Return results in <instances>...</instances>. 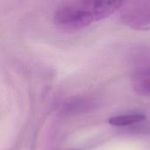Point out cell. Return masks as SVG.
I'll return each instance as SVG.
<instances>
[{"label": "cell", "instance_id": "obj_1", "mask_svg": "<svg viewBox=\"0 0 150 150\" xmlns=\"http://www.w3.org/2000/svg\"><path fill=\"white\" fill-rule=\"evenodd\" d=\"M122 5L123 2L68 1L55 9L54 20L62 28L80 29L108 18Z\"/></svg>", "mask_w": 150, "mask_h": 150}, {"label": "cell", "instance_id": "obj_2", "mask_svg": "<svg viewBox=\"0 0 150 150\" xmlns=\"http://www.w3.org/2000/svg\"><path fill=\"white\" fill-rule=\"evenodd\" d=\"M120 19L134 30H150V1L123 2Z\"/></svg>", "mask_w": 150, "mask_h": 150}, {"label": "cell", "instance_id": "obj_3", "mask_svg": "<svg viewBox=\"0 0 150 150\" xmlns=\"http://www.w3.org/2000/svg\"><path fill=\"white\" fill-rule=\"evenodd\" d=\"M133 86L140 95L150 96V65L135 71L133 76Z\"/></svg>", "mask_w": 150, "mask_h": 150}, {"label": "cell", "instance_id": "obj_4", "mask_svg": "<svg viewBox=\"0 0 150 150\" xmlns=\"http://www.w3.org/2000/svg\"><path fill=\"white\" fill-rule=\"evenodd\" d=\"M145 120V116L140 113L123 114L112 117L109 120V124L115 127H127L140 123Z\"/></svg>", "mask_w": 150, "mask_h": 150}]
</instances>
